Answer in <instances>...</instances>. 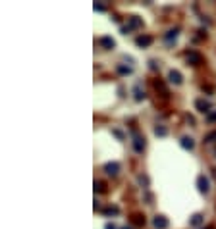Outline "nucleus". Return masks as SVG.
I'll use <instances>...</instances> for the list:
<instances>
[{"instance_id":"21","label":"nucleus","mask_w":216,"mask_h":229,"mask_svg":"<svg viewBox=\"0 0 216 229\" xmlns=\"http://www.w3.org/2000/svg\"><path fill=\"white\" fill-rule=\"evenodd\" d=\"M112 133H114V135H116V137H118V139H120V141H122V139H123V133H122V131H120V129H112Z\"/></svg>"},{"instance_id":"2","label":"nucleus","mask_w":216,"mask_h":229,"mask_svg":"<svg viewBox=\"0 0 216 229\" xmlns=\"http://www.w3.org/2000/svg\"><path fill=\"white\" fill-rule=\"evenodd\" d=\"M133 148H135V152H139V154L145 150V139H143V137H139L137 133L133 135Z\"/></svg>"},{"instance_id":"1","label":"nucleus","mask_w":216,"mask_h":229,"mask_svg":"<svg viewBox=\"0 0 216 229\" xmlns=\"http://www.w3.org/2000/svg\"><path fill=\"white\" fill-rule=\"evenodd\" d=\"M197 187H199L201 192H208L210 191V183H208V179L204 177V175H199L197 177Z\"/></svg>"},{"instance_id":"13","label":"nucleus","mask_w":216,"mask_h":229,"mask_svg":"<svg viewBox=\"0 0 216 229\" xmlns=\"http://www.w3.org/2000/svg\"><path fill=\"white\" fill-rule=\"evenodd\" d=\"M128 27L129 29H139V27H143V21L139 19V17H129V23H128Z\"/></svg>"},{"instance_id":"4","label":"nucleus","mask_w":216,"mask_h":229,"mask_svg":"<svg viewBox=\"0 0 216 229\" xmlns=\"http://www.w3.org/2000/svg\"><path fill=\"white\" fill-rule=\"evenodd\" d=\"M168 81L170 83H174V85H181V81H183V77H181V73L178 70H172L168 73Z\"/></svg>"},{"instance_id":"16","label":"nucleus","mask_w":216,"mask_h":229,"mask_svg":"<svg viewBox=\"0 0 216 229\" xmlns=\"http://www.w3.org/2000/svg\"><path fill=\"white\" fill-rule=\"evenodd\" d=\"M102 212H104L106 216H116V214L120 212V208H118V206H108V208H104Z\"/></svg>"},{"instance_id":"12","label":"nucleus","mask_w":216,"mask_h":229,"mask_svg":"<svg viewBox=\"0 0 216 229\" xmlns=\"http://www.w3.org/2000/svg\"><path fill=\"white\" fill-rule=\"evenodd\" d=\"M178 35H179V29H170L166 35H164V39H166V42H168V44H172V42L178 39Z\"/></svg>"},{"instance_id":"10","label":"nucleus","mask_w":216,"mask_h":229,"mask_svg":"<svg viewBox=\"0 0 216 229\" xmlns=\"http://www.w3.org/2000/svg\"><path fill=\"white\" fill-rule=\"evenodd\" d=\"M203 222H204V216H203V214H193L191 220H189V225L199 227V225H203Z\"/></svg>"},{"instance_id":"9","label":"nucleus","mask_w":216,"mask_h":229,"mask_svg":"<svg viewBox=\"0 0 216 229\" xmlns=\"http://www.w3.org/2000/svg\"><path fill=\"white\" fill-rule=\"evenodd\" d=\"M179 144L185 148V150H193L195 148V141L191 139V137H181V141H179Z\"/></svg>"},{"instance_id":"19","label":"nucleus","mask_w":216,"mask_h":229,"mask_svg":"<svg viewBox=\"0 0 216 229\" xmlns=\"http://www.w3.org/2000/svg\"><path fill=\"white\" fill-rule=\"evenodd\" d=\"M204 141H207V143H214V141H216V131H212V133H208L207 137H204Z\"/></svg>"},{"instance_id":"18","label":"nucleus","mask_w":216,"mask_h":229,"mask_svg":"<svg viewBox=\"0 0 216 229\" xmlns=\"http://www.w3.org/2000/svg\"><path fill=\"white\" fill-rule=\"evenodd\" d=\"M95 192H104V183L102 181H95Z\"/></svg>"},{"instance_id":"3","label":"nucleus","mask_w":216,"mask_h":229,"mask_svg":"<svg viewBox=\"0 0 216 229\" xmlns=\"http://www.w3.org/2000/svg\"><path fill=\"white\" fill-rule=\"evenodd\" d=\"M153 225H154V229H166L168 227V220L164 216H154L153 217Z\"/></svg>"},{"instance_id":"11","label":"nucleus","mask_w":216,"mask_h":229,"mask_svg":"<svg viewBox=\"0 0 216 229\" xmlns=\"http://www.w3.org/2000/svg\"><path fill=\"white\" fill-rule=\"evenodd\" d=\"M98 42H100L106 50H110V48H114V46H116V42H114V39H112V37H100V41H98Z\"/></svg>"},{"instance_id":"20","label":"nucleus","mask_w":216,"mask_h":229,"mask_svg":"<svg viewBox=\"0 0 216 229\" xmlns=\"http://www.w3.org/2000/svg\"><path fill=\"white\" fill-rule=\"evenodd\" d=\"M207 121H210V123H212V121H216V110H214V112H210V114H207Z\"/></svg>"},{"instance_id":"6","label":"nucleus","mask_w":216,"mask_h":229,"mask_svg":"<svg viewBox=\"0 0 216 229\" xmlns=\"http://www.w3.org/2000/svg\"><path fill=\"white\" fill-rule=\"evenodd\" d=\"M195 108H197L199 112H203V114H210V104H208L207 100H203V98L195 100Z\"/></svg>"},{"instance_id":"22","label":"nucleus","mask_w":216,"mask_h":229,"mask_svg":"<svg viewBox=\"0 0 216 229\" xmlns=\"http://www.w3.org/2000/svg\"><path fill=\"white\" fill-rule=\"evenodd\" d=\"M95 10H97V12H104V6H102V4H95Z\"/></svg>"},{"instance_id":"15","label":"nucleus","mask_w":216,"mask_h":229,"mask_svg":"<svg viewBox=\"0 0 216 229\" xmlns=\"http://www.w3.org/2000/svg\"><path fill=\"white\" fill-rule=\"evenodd\" d=\"M133 95H135V100H139V102H141V100L145 98V93L141 90V87H139V85H137V87L133 89Z\"/></svg>"},{"instance_id":"5","label":"nucleus","mask_w":216,"mask_h":229,"mask_svg":"<svg viewBox=\"0 0 216 229\" xmlns=\"http://www.w3.org/2000/svg\"><path fill=\"white\" fill-rule=\"evenodd\" d=\"M187 62L189 64H193V66H199V64H203V56L199 54V52H187Z\"/></svg>"},{"instance_id":"14","label":"nucleus","mask_w":216,"mask_h":229,"mask_svg":"<svg viewBox=\"0 0 216 229\" xmlns=\"http://www.w3.org/2000/svg\"><path fill=\"white\" fill-rule=\"evenodd\" d=\"M154 135H158V137H166V135H168V129L164 127V125H156V127H154Z\"/></svg>"},{"instance_id":"25","label":"nucleus","mask_w":216,"mask_h":229,"mask_svg":"<svg viewBox=\"0 0 216 229\" xmlns=\"http://www.w3.org/2000/svg\"><path fill=\"white\" fill-rule=\"evenodd\" d=\"M123 229H131V227H123Z\"/></svg>"},{"instance_id":"17","label":"nucleus","mask_w":216,"mask_h":229,"mask_svg":"<svg viewBox=\"0 0 216 229\" xmlns=\"http://www.w3.org/2000/svg\"><path fill=\"white\" fill-rule=\"evenodd\" d=\"M118 73H122V75H129V73H131V67H126V66H118Z\"/></svg>"},{"instance_id":"7","label":"nucleus","mask_w":216,"mask_h":229,"mask_svg":"<svg viewBox=\"0 0 216 229\" xmlns=\"http://www.w3.org/2000/svg\"><path fill=\"white\" fill-rule=\"evenodd\" d=\"M135 42H137V46L145 48V46H149V44L153 42V37L151 35H139L137 39H135Z\"/></svg>"},{"instance_id":"8","label":"nucleus","mask_w":216,"mask_h":229,"mask_svg":"<svg viewBox=\"0 0 216 229\" xmlns=\"http://www.w3.org/2000/svg\"><path fill=\"white\" fill-rule=\"evenodd\" d=\"M104 171L108 175H118V171H120V164L118 162H108L104 166Z\"/></svg>"},{"instance_id":"24","label":"nucleus","mask_w":216,"mask_h":229,"mask_svg":"<svg viewBox=\"0 0 216 229\" xmlns=\"http://www.w3.org/2000/svg\"><path fill=\"white\" fill-rule=\"evenodd\" d=\"M104 229H118V227H116L114 223H106V225H104Z\"/></svg>"},{"instance_id":"23","label":"nucleus","mask_w":216,"mask_h":229,"mask_svg":"<svg viewBox=\"0 0 216 229\" xmlns=\"http://www.w3.org/2000/svg\"><path fill=\"white\" fill-rule=\"evenodd\" d=\"M139 183H141V185H147V183H149V181H147V177H143V175H139Z\"/></svg>"}]
</instances>
